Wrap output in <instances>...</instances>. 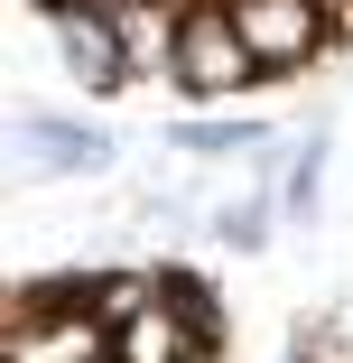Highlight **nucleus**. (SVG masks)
Returning a JSON list of instances; mask_svg holds the SVG:
<instances>
[{
	"instance_id": "f257e3e1",
	"label": "nucleus",
	"mask_w": 353,
	"mask_h": 363,
	"mask_svg": "<svg viewBox=\"0 0 353 363\" xmlns=\"http://www.w3.org/2000/svg\"><path fill=\"white\" fill-rule=\"evenodd\" d=\"M242 75H260L242 28H233V0H186V19H177V84L186 94H242Z\"/></svg>"
},
{
	"instance_id": "f03ea898",
	"label": "nucleus",
	"mask_w": 353,
	"mask_h": 363,
	"mask_svg": "<svg viewBox=\"0 0 353 363\" xmlns=\"http://www.w3.org/2000/svg\"><path fill=\"white\" fill-rule=\"evenodd\" d=\"M233 28L260 75H289L325 47V0H233Z\"/></svg>"
},
{
	"instance_id": "7ed1b4c3",
	"label": "nucleus",
	"mask_w": 353,
	"mask_h": 363,
	"mask_svg": "<svg viewBox=\"0 0 353 363\" xmlns=\"http://www.w3.org/2000/svg\"><path fill=\"white\" fill-rule=\"evenodd\" d=\"M47 19H56V56L75 75V94H121L130 84V47H121V19L103 0H75V10H47Z\"/></svg>"
},
{
	"instance_id": "20e7f679",
	"label": "nucleus",
	"mask_w": 353,
	"mask_h": 363,
	"mask_svg": "<svg viewBox=\"0 0 353 363\" xmlns=\"http://www.w3.org/2000/svg\"><path fill=\"white\" fill-rule=\"evenodd\" d=\"M19 168H28V177H75V168H112V140H103V130H84V121L28 112V121H19Z\"/></svg>"
},
{
	"instance_id": "39448f33",
	"label": "nucleus",
	"mask_w": 353,
	"mask_h": 363,
	"mask_svg": "<svg viewBox=\"0 0 353 363\" xmlns=\"http://www.w3.org/2000/svg\"><path fill=\"white\" fill-rule=\"evenodd\" d=\"M204 354V335L158 298V308H139L130 326H112V363H195Z\"/></svg>"
},
{
	"instance_id": "423d86ee",
	"label": "nucleus",
	"mask_w": 353,
	"mask_h": 363,
	"mask_svg": "<svg viewBox=\"0 0 353 363\" xmlns=\"http://www.w3.org/2000/svg\"><path fill=\"white\" fill-rule=\"evenodd\" d=\"M121 47H130V75H177V19L186 10H168V0H121Z\"/></svg>"
},
{
	"instance_id": "0eeeda50",
	"label": "nucleus",
	"mask_w": 353,
	"mask_h": 363,
	"mask_svg": "<svg viewBox=\"0 0 353 363\" xmlns=\"http://www.w3.org/2000/svg\"><path fill=\"white\" fill-rule=\"evenodd\" d=\"M168 140H177V150H204V159H242V150H260L270 130L260 121H177Z\"/></svg>"
},
{
	"instance_id": "6e6552de",
	"label": "nucleus",
	"mask_w": 353,
	"mask_h": 363,
	"mask_svg": "<svg viewBox=\"0 0 353 363\" xmlns=\"http://www.w3.org/2000/svg\"><path fill=\"white\" fill-rule=\"evenodd\" d=\"M260 233H270V205H260V196H242V205L214 214V242H224V252H251Z\"/></svg>"
},
{
	"instance_id": "1a4fd4ad",
	"label": "nucleus",
	"mask_w": 353,
	"mask_h": 363,
	"mask_svg": "<svg viewBox=\"0 0 353 363\" xmlns=\"http://www.w3.org/2000/svg\"><path fill=\"white\" fill-rule=\"evenodd\" d=\"M195 363H214V345H204V354H195Z\"/></svg>"
}]
</instances>
